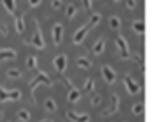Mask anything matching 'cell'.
Masks as SVG:
<instances>
[{
  "label": "cell",
  "mask_w": 152,
  "mask_h": 122,
  "mask_svg": "<svg viewBox=\"0 0 152 122\" xmlns=\"http://www.w3.org/2000/svg\"><path fill=\"white\" fill-rule=\"evenodd\" d=\"M4 101H9V95H7V90L0 86V102H4Z\"/></svg>",
  "instance_id": "28"
},
{
  "label": "cell",
  "mask_w": 152,
  "mask_h": 122,
  "mask_svg": "<svg viewBox=\"0 0 152 122\" xmlns=\"http://www.w3.org/2000/svg\"><path fill=\"white\" fill-rule=\"evenodd\" d=\"M84 90L86 92H93L95 90V81L93 79H86L84 81Z\"/></svg>",
  "instance_id": "25"
},
{
  "label": "cell",
  "mask_w": 152,
  "mask_h": 122,
  "mask_svg": "<svg viewBox=\"0 0 152 122\" xmlns=\"http://www.w3.org/2000/svg\"><path fill=\"white\" fill-rule=\"evenodd\" d=\"M36 49H45V40H43V32H41V29L38 27V24H36V31H34V34H32V41H31Z\"/></svg>",
  "instance_id": "2"
},
{
  "label": "cell",
  "mask_w": 152,
  "mask_h": 122,
  "mask_svg": "<svg viewBox=\"0 0 152 122\" xmlns=\"http://www.w3.org/2000/svg\"><path fill=\"white\" fill-rule=\"evenodd\" d=\"M45 110H47V111H56V110H57L56 101H54V99H45Z\"/></svg>",
  "instance_id": "20"
},
{
  "label": "cell",
  "mask_w": 152,
  "mask_h": 122,
  "mask_svg": "<svg viewBox=\"0 0 152 122\" xmlns=\"http://www.w3.org/2000/svg\"><path fill=\"white\" fill-rule=\"evenodd\" d=\"M132 29H134V32L143 34V31H145V24H143L141 20H138V22H134V24H132Z\"/></svg>",
  "instance_id": "19"
},
{
  "label": "cell",
  "mask_w": 152,
  "mask_h": 122,
  "mask_svg": "<svg viewBox=\"0 0 152 122\" xmlns=\"http://www.w3.org/2000/svg\"><path fill=\"white\" fill-rule=\"evenodd\" d=\"M124 85L127 86V92H129V93H138V92H140L138 83H136L131 76H124Z\"/></svg>",
  "instance_id": "7"
},
{
  "label": "cell",
  "mask_w": 152,
  "mask_h": 122,
  "mask_svg": "<svg viewBox=\"0 0 152 122\" xmlns=\"http://www.w3.org/2000/svg\"><path fill=\"white\" fill-rule=\"evenodd\" d=\"M39 85H52V81H50V77L45 74V72H38V76L31 81V92L34 93V90L39 86Z\"/></svg>",
  "instance_id": "1"
},
{
  "label": "cell",
  "mask_w": 152,
  "mask_h": 122,
  "mask_svg": "<svg viewBox=\"0 0 152 122\" xmlns=\"http://www.w3.org/2000/svg\"><path fill=\"white\" fill-rule=\"evenodd\" d=\"M102 77H104V81H106V83H109V85H113V83H115V79H116L115 70H113L111 67H107V65H104V67H102Z\"/></svg>",
  "instance_id": "10"
},
{
  "label": "cell",
  "mask_w": 152,
  "mask_h": 122,
  "mask_svg": "<svg viewBox=\"0 0 152 122\" xmlns=\"http://www.w3.org/2000/svg\"><path fill=\"white\" fill-rule=\"evenodd\" d=\"M79 97H81V93H79L77 88H70V92H68V95H66V99H68L70 102H77Z\"/></svg>",
  "instance_id": "16"
},
{
  "label": "cell",
  "mask_w": 152,
  "mask_h": 122,
  "mask_svg": "<svg viewBox=\"0 0 152 122\" xmlns=\"http://www.w3.org/2000/svg\"><path fill=\"white\" fill-rule=\"evenodd\" d=\"M15 29H16V32H23L25 31V20H23V16L22 15H16V20H15Z\"/></svg>",
  "instance_id": "15"
},
{
  "label": "cell",
  "mask_w": 152,
  "mask_h": 122,
  "mask_svg": "<svg viewBox=\"0 0 152 122\" xmlns=\"http://www.w3.org/2000/svg\"><path fill=\"white\" fill-rule=\"evenodd\" d=\"M15 57H16V50H13V49H0V61L15 59Z\"/></svg>",
  "instance_id": "11"
},
{
  "label": "cell",
  "mask_w": 152,
  "mask_h": 122,
  "mask_svg": "<svg viewBox=\"0 0 152 122\" xmlns=\"http://www.w3.org/2000/svg\"><path fill=\"white\" fill-rule=\"evenodd\" d=\"M77 67L83 68V70H90L91 68V61L86 56H81V57H77Z\"/></svg>",
  "instance_id": "12"
},
{
  "label": "cell",
  "mask_w": 152,
  "mask_h": 122,
  "mask_svg": "<svg viewBox=\"0 0 152 122\" xmlns=\"http://www.w3.org/2000/svg\"><path fill=\"white\" fill-rule=\"evenodd\" d=\"M125 6L129 9H136V0H125Z\"/></svg>",
  "instance_id": "31"
},
{
  "label": "cell",
  "mask_w": 152,
  "mask_h": 122,
  "mask_svg": "<svg viewBox=\"0 0 152 122\" xmlns=\"http://www.w3.org/2000/svg\"><path fill=\"white\" fill-rule=\"evenodd\" d=\"M99 22H100V15L99 13H93V16L90 18V25L95 27V25H99Z\"/></svg>",
  "instance_id": "26"
},
{
  "label": "cell",
  "mask_w": 152,
  "mask_h": 122,
  "mask_svg": "<svg viewBox=\"0 0 152 122\" xmlns=\"http://www.w3.org/2000/svg\"><path fill=\"white\" fill-rule=\"evenodd\" d=\"M66 117L72 122H90V115L86 113H75V111H66Z\"/></svg>",
  "instance_id": "9"
},
{
  "label": "cell",
  "mask_w": 152,
  "mask_h": 122,
  "mask_svg": "<svg viewBox=\"0 0 152 122\" xmlns=\"http://www.w3.org/2000/svg\"><path fill=\"white\" fill-rule=\"evenodd\" d=\"M120 25H122V22H120L118 16H111V18H109V27H111V29L116 31V29H120Z\"/></svg>",
  "instance_id": "18"
},
{
  "label": "cell",
  "mask_w": 152,
  "mask_h": 122,
  "mask_svg": "<svg viewBox=\"0 0 152 122\" xmlns=\"http://www.w3.org/2000/svg\"><path fill=\"white\" fill-rule=\"evenodd\" d=\"M41 4V0H29V6L31 7H36V6H39Z\"/></svg>",
  "instance_id": "33"
},
{
  "label": "cell",
  "mask_w": 152,
  "mask_h": 122,
  "mask_svg": "<svg viewBox=\"0 0 152 122\" xmlns=\"http://www.w3.org/2000/svg\"><path fill=\"white\" fill-rule=\"evenodd\" d=\"M7 95H9V101H18L22 97V92L20 90H7Z\"/></svg>",
  "instance_id": "24"
},
{
  "label": "cell",
  "mask_w": 152,
  "mask_h": 122,
  "mask_svg": "<svg viewBox=\"0 0 152 122\" xmlns=\"http://www.w3.org/2000/svg\"><path fill=\"white\" fill-rule=\"evenodd\" d=\"M83 6H84L86 11H90L91 9V0H83Z\"/></svg>",
  "instance_id": "32"
},
{
  "label": "cell",
  "mask_w": 152,
  "mask_h": 122,
  "mask_svg": "<svg viewBox=\"0 0 152 122\" xmlns=\"http://www.w3.org/2000/svg\"><path fill=\"white\" fill-rule=\"evenodd\" d=\"M41 122H52V120H48V118H43V120H41Z\"/></svg>",
  "instance_id": "34"
},
{
  "label": "cell",
  "mask_w": 152,
  "mask_h": 122,
  "mask_svg": "<svg viewBox=\"0 0 152 122\" xmlns=\"http://www.w3.org/2000/svg\"><path fill=\"white\" fill-rule=\"evenodd\" d=\"M29 118H31L29 110H20V111H18V120H22V122H29Z\"/></svg>",
  "instance_id": "21"
},
{
  "label": "cell",
  "mask_w": 152,
  "mask_h": 122,
  "mask_svg": "<svg viewBox=\"0 0 152 122\" xmlns=\"http://www.w3.org/2000/svg\"><path fill=\"white\" fill-rule=\"evenodd\" d=\"M54 67H56V70H57L59 74H64V70H66V56H64V54H57V56H56Z\"/></svg>",
  "instance_id": "5"
},
{
  "label": "cell",
  "mask_w": 152,
  "mask_h": 122,
  "mask_svg": "<svg viewBox=\"0 0 152 122\" xmlns=\"http://www.w3.org/2000/svg\"><path fill=\"white\" fill-rule=\"evenodd\" d=\"M115 2H120V0H115Z\"/></svg>",
  "instance_id": "36"
},
{
  "label": "cell",
  "mask_w": 152,
  "mask_h": 122,
  "mask_svg": "<svg viewBox=\"0 0 152 122\" xmlns=\"http://www.w3.org/2000/svg\"><path fill=\"white\" fill-rule=\"evenodd\" d=\"M61 6H63V0H52V9H61Z\"/></svg>",
  "instance_id": "30"
},
{
  "label": "cell",
  "mask_w": 152,
  "mask_h": 122,
  "mask_svg": "<svg viewBox=\"0 0 152 122\" xmlns=\"http://www.w3.org/2000/svg\"><path fill=\"white\" fill-rule=\"evenodd\" d=\"M75 13H77V7H75V4H68V6H66V16L72 20V18L75 16Z\"/></svg>",
  "instance_id": "22"
},
{
  "label": "cell",
  "mask_w": 152,
  "mask_h": 122,
  "mask_svg": "<svg viewBox=\"0 0 152 122\" xmlns=\"http://www.w3.org/2000/svg\"><path fill=\"white\" fill-rule=\"evenodd\" d=\"M104 47H106V40H104V38H99L97 43L93 45V54H95V56H100V54L104 52Z\"/></svg>",
  "instance_id": "14"
},
{
  "label": "cell",
  "mask_w": 152,
  "mask_h": 122,
  "mask_svg": "<svg viewBox=\"0 0 152 122\" xmlns=\"http://www.w3.org/2000/svg\"><path fill=\"white\" fill-rule=\"evenodd\" d=\"M0 118H2V113H0Z\"/></svg>",
  "instance_id": "35"
},
{
  "label": "cell",
  "mask_w": 152,
  "mask_h": 122,
  "mask_svg": "<svg viewBox=\"0 0 152 122\" xmlns=\"http://www.w3.org/2000/svg\"><path fill=\"white\" fill-rule=\"evenodd\" d=\"M36 67H38V57H36V56H29V57H27V68L34 70Z\"/></svg>",
  "instance_id": "17"
},
{
  "label": "cell",
  "mask_w": 152,
  "mask_h": 122,
  "mask_svg": "<svg viewBox=\"0 0 152 122\" xmlns=\"http://www.w3.org/2000/svg\"><path fill=\"white\" fill-rule=\"evenodd\" d=\"M100 102H102V97H100V95H95V97L91 99V106H100Z\"/></svg>",
  "instance_id": "29"
},
{
  "label": "cell",
  "mask_w": 152,
  "mask_h": 122,
  "mask_svg": "<svg viewBox=\"0 0 152 122\" xmlns=\"http://www.w3.org/2000/svg\"><path fill=\"white\" fill-rule=\"evenodd\" d=\"M61 40H63V25L56 24L52 27V41H54V45H61Z\"/></svg>",
  "instance_id": "6"
},
{
  "label": "cell",
  "mask_w": 152,
  "mask_h": 122,
  "mask_svg": "<svg viewBox=\"0 0 152 122\" xmlns=\"http://www.w3.org/2000/svg\"><path fill=\"white\" fill-rule=\"evenodd\" d=\"M109 99H111V101H109V102H111V106L106 110V115H107V117L115 115V113L118 111V108H120V101H118V95H116V93H113Z\"/></svg>",
  "instance_id": "8"
},
{
  "label": "cell",
  "mask_w": 152,
  "mask_h": 122,
  "mask_svg": "<svg viewBox=\"0 0 152 122\" xmlns=\"http://www.w3.org/2000/svg\"><path fill=\"white\" fill-rule=\"evenodd\" d=\"M7 77H11V79H20V77H22V72H20L18 68H9V70H7Z\"/></svg>",
  "instance_id": "23"
},
{
  "label": "cell",
  "mask_w": 152,
  "mask_h": 122,
  "mask_svg": "<svg viewBox=\"0 0 152 122\" xmlns=\"http://www.w3.org/2000/svg\"><path fill=\"white\" fill-rule=\"evenodd\" d=\"M2 6H4V9L9 15H15L16 13V2H15V0H2Z\"/></svg>",
  "instance_id": "13"
},
{
  "label": "cell",
  "mask_w": 152,
  "mask_h": 122,
  "mask_svg": "<svg viewBox=\"0 0 152 122\" xmlns=\"http://www.w3.org/2000/svg\"><path fill=\"white\" fill-rule=\"evenodd\" d=\"M90 27H91V25H90V22H88L86 25H83V27H81V29H79L77 32L73 34V43H75V45H79V43H83V40L86 38V34H88Z\"/></svg>",
  "instance_id": "3"
},
{
  "label": "cell",
  "mask_w": 152,
  "mask_h": 122,
  "mask_svg": "<svg viewBox=\"0 0 152 122\" xmlns=\"http://www.w3.org/2000/svg\"><path fill=\"white\" fill-rule=\"evenodd\" d=\"M116 47H118V50L122 52V56L124 57H129V54H131V50H129V45H127V40L124 38V36H116Z\"/></svg>",
  "instance_id": "4"
},
{
  "label": "cell",
  "mask_w": 152,
  "mask_h": 122,
  "mask_svg": "<svg viewBox=\"0 0 152 122\" xmlns=\"http://www.w3.org/2000/svg\"><path fill=\"white\" fill-rule=\"evenodd\" d=\"M132 113H134V115H141V113H143V104H141V102H136V104L132 106Z\"/></svg>",
  "instance_id": "27"
}]
</instances>
